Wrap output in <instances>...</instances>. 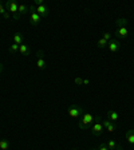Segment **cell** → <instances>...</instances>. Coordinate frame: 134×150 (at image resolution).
I'll use <instances>...</instances> for the list:
<instances>
[{"mask_svg": "<svg viewBox=\"0 0 134 150\" xmlns=\"http://www.w3.org/2000/svg\"><path fill=\"white\" fill-rule=\"evenodd\" d=\"M94 118H95V117L91 115L90 112H84L83 115L81 117V121L78 122L79 129H82V130H87V129H90L91 125L94 123Z\"/></svg>", "mask_w": 134, "mask_h": 150, "instance_id": "cell-1", "label": "cell"}, {"mask_svg": "<svg viewBox=\"0 0 134 150\" xmlns=\"http://www.w3.org/2000/svg\"><path fill=\"white\" fill-rule=\"evenodd\" d=\"M90 130H91V134H93L94 137H99V135L103 134L105 127H103V125H102L101 117H95V118H94V123L91 125Z\"/></svg>", "mask_w": 134, "mask_h": 150, "instance_id": "cell-2", "label": "cell"}, {"mask_svg": "<svg viewBox=\"0 0 134 150\" xmlns=\"http://www.w3.org/2000/svg\"><path fill=\"white\" fill-rule=\"evenodd\" d=\"M67 114H69L71 118H81L82 115L84 114V109L79 105H71L67 110Z\"/></svg>", "mask_w": 134, "mask_h": 150, "instance_id": "cell-3", "label": "cell"}, {"mask_svg": "<svg viewBox=\"0 0 134 150\" xmlns=\"http://www.w3.org/2000/svg\"><path fill=\"white\" fill-rule=\"evenodd\" d=\"M28 8L31 9V12H30V23H31V25H38L42 22V16L39 15V13L35 12V6L34 4L30 6Z\"/></svg>", "mask_w": 134, "mask_h": 150, "instance_id": "cell-4", "label": "cell"}, {"mask_svg": "<svg viewBox=\"0 0 134 150\" xmlns=\"http://www.w3.org/2000/svg\"><path fill=\"white\" fill-rule=\"evenodd\" d=\"M36 66H38V69H40V70H46V67H47V63H46V59H44V56H43V51H42V50L38 51Z\"/></svg>", "mask_w": 134, "mask_h": 150, "instance_id": "cell-5", "label": "cell"}, {"mask_svg": "<svg viewBox=\"0 0 134 150\" xmlns=\"http://www.w3.org/2000/svg\"><path fill=\"white\" fill-rule=\"evenodd\" d=\"M119 47H121V43H119L117 39H110L107 42V48L110 50V52H118Z\"/></svg>", "mask_w": 134, "mask_h": 150, "instance_id": "cell-6", "label": "cell"}, {"mask_svg": "<svg viewBox=\"0 0 134 150\" xmlns=\"http://www.w3.org/2000/svg\"><path fill=\"white\" fill-rule=\"evenodd\" d=\"M4 7H6V9H8L12 15H16V13H18V8H19V3L18 1H6Z\"/></svg>", "mask_w": 134, "mask_h": 150, "instance_id": "cell-7", "label": "cell"}, {"mask_svg": "<svg viewBox=\"0 0 134 150\" xmlns=\"http://www.w3.org/2000/svg\"><path fill=\"white\" fill-rule=\"evenodd\" d=\"M35 12L39 13L42 18H46V16H48V13H50V9H48V7H47V6L42 4V6L35 7Z\"/></svg>", "mask_w": 134, "mask_h": 150, "instance_id": "cell-8", "label": "cell"}, {"mask_svg": "<svg viewBox=\"0 0 134 150\" xmlns=\"http://www.w3.org/2000/svg\"><path fill=\"white\" fill-rule=\"evenodd\" d=\"M102 125H103V127H105V130H107L109 133H113V131L116 130V123L111 122L110 119H103Z\"/></svg>", "mask_w": 134, "mask_h": 150, "instance_id": "cell-9", "label": "cell"}, {"mask_svg": "<svg viewBox=\"0 0 134 150\" xmlns=\"http://www.w3.org/2000/svg\"><path fill=\"white\" fill-rule=\"evenodd\" d=\"M107 119H110L111 122H117L119 119V114L117 110H109L107 111Z\"/></svg>", "mask_w": 134, "mask_h": 150, "instance_id": "cell-10", "label": "cell"}, {"mask_svg": "<svg viewBox=\"0 0 134 150\" xmlns=\"http://www.w3.org/2000/svg\"><path fill=\"white\" fill-rule=\"evenodd\" d=\"M19 52L22 54V55H24V56L31 55V50H30V47H28L27 44H24V43L19 46Z\"/></svg>", "mask_w": 134, "mask_h": 150, "instance_id": "cell-11", "label": "cell"}, {"mask_svg": "<svg viewBox=\"0 0 134 150\" xmlns=\"http://www.w3.org/2000/svg\"><path fill=\"white\" fill-rule=\"evenodd\" d=\"M128 35H129L128 27H121V28H118V30H117V36L121 38V39H125V38H128Z\"/></svg>", "mask_w": 134, "mask_h": 150, "instance_id": "cell-12", "label": "cell"}, {"mask_svg": "<svg viewBox=\"0 0 134 150\" xmlns=\"http://www.w3.org/2000/svg\"><path fill=\"white\" fill-rule=\"evenodd\" d=\"M125 135H126V139H128L129 144L134 145V129H129Z\"/></svg>", "mask_w": 134, "mask_h": 150, "instance_id": "cell-13", "label": "cell"}, {"mask_svg": "<svg viewBox=\"0 0 134 150\" xmlns=\"http://www.w3.org/2000/svg\"><path fill=\"white\" fill-rule=\"evenodd\" d=\"M129 24V20L126 18H119L116 20V25L117 28H121V27H126Z\"/></svg>", "mask_w": 134, "mask_h": 150, "instance_id": "cell-14", "label": "cell"}, {"mask_svg": "<svg viewBox=\"0 0 134 150\" xmlns=\"http://www.w3.org/2000/svg\"><path fill=\"white\" fill-rule=\"evenodd\" d=\"M106 146H107V149H109V150H117V149H118V145H117V142L114 139H109V141H107Z\"/></svg>", "mask_w": 134, "mask_h": 150, "instance_id": "cell-15", "label": "cell"}, {"mask_svg": "<svg viewBox=\"0 0 134 150\" xmlns=\"http://www.w3.org/2000/svg\"><path fill=\"white\" fill-rule=\"evenodd\" d=\"M0 150H9V141L0 139Z\"/></svg>", "mask_w": 134, "mask_h": 150, "instance_id": "cell-16", "label": "cell"}, {"mask_svg": "<svg viewBox=\"0 0 134 150\" xmlns=\"http://www.w3.org/2000/svg\"><path fill=\"white\" fill-rule=\"evenodd\" d=\"M27 11H28V7L27 6H24V4H22V3H19V8H18V13H19V15H20V16L24 15Z\"/></svg>", "mask_w": 134, "mask_h": 150, "instance_id": "cell-17", "label": "cell"}, {"mask_svg": "<svg viewBox=\"0 0 134 150\" xmlns=\"http://www.w3.org/2000/svg\"><path fill=\"white\" fill-rule=\"evenodd\" d=\"M23 36L20 34H15L13 35V43L15 44H19V46H20V44H23Z\"/></svg>", "mask_w": 134, "mask_h": 150, "instance_id": "cell-18", "label": "cell"}, {"mask_svg": "<svg viewBox=\"0 0 134 150\" xmlns=\"http://www.w3.org/2000/svg\"><path fill=\"white\" fill-rule=\"evenodd\" d=\"M98 47H99V48H103V47H107V40H105L103 38H101L99 40H98Z\"/></svg>", "mask_w": 134, "mask_h": 150, "instance_id": "cell-19", "label": "cell"}, {"mask_svg": "<svg viewBox=\"0 0 134 150\" xmlns=\"http://www.w3.org/2000/svg\"><path fill=\"white\" fill-rule=\"evenodd\" d=\"M16 51H19V44H11V46H9V52H16Z\"/></svg>", "mask_w": 134, "mask_h": 150, "instance_id": "cell-20", "label": "cell"}, {"mask_svg": "<svg viewBox=\"0 0 134 150\" xmlns=\"http://www.w3.org/2000/svg\"><path fill=\"white\" fill-rule=\"evenodd\" d=\"M102 38H103V39H105V40H107V42H109L110 39H111V34H110V32H103Z\"/></svg>", "mask_w": 134, "mask_h": 150, "instance_id": "cell-21", "label": "cell"}, {"mask_svg": "<svg viewBox=\"0 0 134 150\" xmlns=\"http://www.w3.org/2000/svg\"><path fill=\"white\" fill-rule=\"evenodd\" d=\"M74 82L78 84V86H82V84H83V79H82V78H75Z\"/></svg>", "mask_w": 134, "mask_h": 150, "instance_id": "cell-22", "label": "cell"}, {"mask_svg": "<svg viewBox=\"0 0 134 150\" xmlns=\"http://www.w3.org/2000/svg\"><path fill=\"white\" fill-rule=\"evenodd\" d=\"M6 12H7V11H6V7H4L3 4L0 3V15H4Z\"/></svg>", "mask_w": 134, "mask_h": 150, "instance_id": "cell-23", "label": "cell"}, {"mask_svg": "<svg viewBox=\"0 0 134 150\" xmlns=\"http://www.w3.org/2000/svg\"><path fill=\"white\" fill-rule=\"evenodd\" d=\"M98 150H109V149H107L106 144H101V145H99V147H98Z\"/></svg>", "mask_w": 134, "mask_h": 150, "instance_id": "cell-24", "label": "cell"}, {"mask_svg": "<svg viewBox=\"0 0 134 150\" xmlns=\"http://www.w3.org/2000/svg\"><path fill=\"white\" fill-rule=\"evenodd\" d=\"M3 16H4V18H6V19H9V16H11V15H9V12H6Z\"/></svg>", "mask_w": 134, "mask_h": 150, "instance_id": "cell-25", "label": "cell"}, {"mask_svg": "<svg viewBox=\"0 0 134 150\" xmlns=\"http://www.w3.org/2000/svg\"><path fill=\"white\" fill-rule=\"evenodd\" d=\"M19 18H20V15H19V13H16V15H13V19H15V20H18Z\"/></svg>", "mask_w": 134, "mask_h": 150, "instance_id": "cell-26", "label": "cell"}, {"mask_svg": "<svg viewBox=\"0 0 134 150\" xmlns=\"http://www.w3.org/2000/svg\"><path fill=\"white\" fill-rule=\"evenodd\" d=\"M83 84H89V79H83Z\"/></svg>", "mask_w": 134, "mask_h": 150, "instance_id": "cell-27", "label": "cell"}, {"mask_svg": "<svg viewBox=\"0 0 134 150\" xmlns=\"http://www.w3.org/2000/svg\"><path fill=\"white\" fill-rule=\"evenodd\" d=\"M0 71H1V64H0Z\"/></svg>", "mask_w": 134, "mask_h": 150, "instance_id": "cell-28", "label": "cell"}, {"mask_svg": "<svg viewBox=\"0 0 134 150\" xmlns=\"http://www.w3.org/2000/svg\"><path fill=\"white\" fill-rule=\"evenodd\" d=\"M72 150H81V149H72Z\"/></svg>", "mask_w": 134, "mask_h": 150, "instance_id": "cell-29", "label": "cell"}, {"mask_svg": "<svg viewBox=\"0 0 134 150\" xmlns=\"http://www.w3.org/2000/svg\"><path fill=\"white\" fill-rule=\"evenodd\" d=\"M91 150H98V149H91Z\"/></svg>", "mask_w": 134, "mask_h": 150, "instance_id": "cell-30", "label": "cell"}]
</instances>
